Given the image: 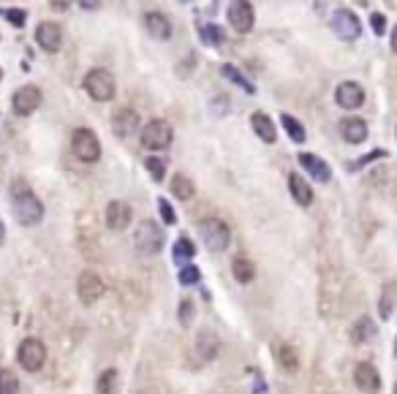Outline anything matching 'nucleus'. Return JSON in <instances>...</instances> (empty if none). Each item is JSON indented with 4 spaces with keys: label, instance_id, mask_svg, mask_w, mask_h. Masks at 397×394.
<instances>
[{
    "label": "nucleus",
    "instance_id": "a878e982",
    "mask_svg": "<svg viewBox=\"0 0 397 394\" xmlns=\"http://www.w3.org/2000/svg\"><path fill=\"white\" fill-rule=\"evenodd\" d=\"M171 256H174V261H177V264H185V261H191V258L196 256V247H193V242H191L188 236H180V239L174 242Z\"/></svg>",
    "mask_w": 397,
    "mask_h": 394
},
{
    "label": "nucleus",
    "instance_id": "5701e85b",
    "mask_svg": "<svg viewBox=\"0 0 397 394\" xmlns=\"http://www.w3.org/2000/svg\"><path fill=\"white\" fill-rule=\"evenodd\" d=\"M169 188H171V196H177L180 201H188V199H193V193H196V185H193L191 177H185V174H174Z\"/></svg>",
    "mask_w": 397,
    "mask_h": 394
},
{
    "label": "nucleus",
    "instance_id": "dca6fc26",
    "mask_svg": "<svg viewBox=\"0 0 397 394\" xmlns=\"http://www.w3.org/2000/svg\"><path fill=\"white\" fill-rule=\"evenodd\" d=\"M131 215H134L131 207H128L125 201H120V199H115V201L106 204V226H109L112 232H123V229H128Z\"/></svg>",
    "mask_w": 397,
    "mask_h": 394
},
{
    "label": "nucleus",
    "instance_id": "e433bc0d",
    "mask_svg": "<svg viewBox=\"0 0 397 394\" xmlns=\"http://www.w3.org/2000/svg\"><path fill=\"white\" fill-rule=\"evenodd\" d=\"M191 310H193V305H191V302H182V305H180V321H182L185 326L191 323Z\"/></svg>",
    "mask_w": 397,
    "mask_h": 394
},
{
    "label": "nucleus",
    "instance_id": "423d86ee",
    "mask_svg": "<svg viewBox=\"0 0 397 394\" xmlns=\"http://www.w3.org/2000/svg\"><path fill=\"white\" fill-rule=\"evenodd\" d=\"M329 27H332V30L337 33V38H343V41H354V38L362 33V25H359L357 14L348 11V8H335L332 16H329Z\"/></svg>",
    "mask_w": 397,
    "mask_h": 394
},
{
    "label": "nucleus",
    "instance_id": "cd10ccee",
    "mask_svg": "<svg viewBox=\"0 0 397 394\" xmlns=\"http://www.w3.org/2000/svg\"><path fill=\"white\" fill-rule=\"evenodd\" d=\"M221 74L229 79V82H234L237 87H242L245 93H256V87H253V84H250L248 79L242 77V71H239V69H234L232 63H224V66H221Z\"/></svg>",
    "mask_w": 397,
    "mask_h": 394
},
{
    "label": "nucleus",
    "instance_id": "b1692460",
    "mask_svg": "<svg viewBox=\"0 0 397 394\" xmlns=\"http://www.w3.org/2000/svg\"><path fill=\"white\" fill-rule=\"evenodd\" d=\"M95 394H120V373L117 370H104L98 378Z\"/></svg>",
    "mask_w": 397,
    "mask_h": 394
},
{
    "label": "nucleus",
    "instance_id": "bb28decb",
    "mask_svg": "<svg viewBox=\"0 0 397 394\" xmlns=\"http://www.w3.org/2000/svg\"><path fill=\"white\" fill-rule=\"evenodd\" d=\"M280 123H283V128H286V134L291 136V142H305V128H302V123L297 120V117H291V114H280Z\"/></svg>",
    "mask_w": 397,
    "mask_h": 394
},
{
    "label": "nucleus",
    "instance_id": "f257e3e1",
    "mask_svg": "<svg viewBox=\"0 0 397 394\" xmlns=\"http://www.w3.org/2000/svg\"><path fill=\"white\" fill-rule=\"evenodd\" d=\"M11 199H14V215L22 226H36L44 218V204L41 199L30 190L25 180H14L11 185Z\"/></svg>",
    "mask_w": 397,
    "mask_h": 394
},
{
    "label": "nucleus",
    "instance_id": "79ce46f5",
    "mask_svg": "<svg viewBox=\"0 0 397 394\" xmlns=\"http://www.w3.org/2000/svg\"><path fill=\"white\" fill-rule=\"evenodd\" d=\"M395 394H397V384H395Z\"/></svg>",
    "mask_w": 397,
    "mask_h": 394
},
{
    "label": "nucleus",
    "instance_id": "0eeeda50",
    "mask_svg": "<svg viewBox=\"0 0 397 394\" xmlns=\"http://www.w3.org/2000/svg\"><path fill=\"white\" fill-rule=\"evenodd\" d=\"M142 145L147 150H166L171 145V125L166 120H150L145 128H142Z\"/></svg>",
    "mask_w": 397,
    "mask_h": 394
},
{
    "label": "nucleus",
    "instance_id": "412c9836",
    "mask_svg": "<svg viewBox=\"0 0 397 394\" xmlns=\"http://www.w3.org/2000/svg\"><path fill=\"white\" fill-rule=\"evenodd\" d=\"M300 163L308 169L311 177H316L318 182H329V177H332L329 163H324L318 156H313V153H300Z\"/></svg>",
    "mask_w": 397,
    "mask_h": 394
},
{
    "label": "nucleus",
    "instance_id": "c756f323",
    "mask_svg": "<svg viewBox=\"0 0 397 394\" xmlns=\"http://www.w3.org/2000/svg\"><path fill=\"white\" fill-rule=\"evenodd\" d=\"M0 394H19V381L11 370H0Z\"/></svg>",
    "mask_w": 397,
    "mask_h": 394
},
{
    "label": "nucleus",
    "instance_id": "58836bf2",
    "mask_svg": "<svg viewBox=\"0 0 397 394\" xmlns=\"http://www.w3.org/2000/svg\"><path fill=\"white\" fill-rule=\"evenodd\" d=\"M392 49H395V55H397V25H395V33H392Z\"/></svg>",
    "mask_w": 397,
    "mask_h": 394
},
{
    "label": "nucleus",
    "instance_id": "c9c22d12",
    "mask_svg": "<svg viewBox=\"0 0 397 394\" xmlns=\"http://www.w3.org/2000/svg\"><path fill=\"white\" fill-rule=\"evenodd\" d=\"M376 158H384V150H376V153H370V156L359 158V160H354V163H348L346 169H348V171H357V169H362L365 163H370V160H376Z\"/></svg>",
    "mask_w": 397,
    "mask_h": 394
},
{
    "label": "nucleus",
    "instance_id": "39448f33",
    "mask_svg": "<svg viewBox=\"0 0 397 394\" xmlns=\"http://www.w3.org/2000/svg\"><path fill=\"white\" fill-rule=\"evenodd\" d=\"M71 150L82 163H95L101 158V142L90 128H77L71 136Z\"/></svg>",
    "mask_w": 397,
    "mask_h": 394
},
{
    "label": "nucleus",
    "instance_id": "aec40b11",
    "mask_svg": "<svg viewBox=\"0 0 397 394\" xmlns=\"http://www.w3.org/2000/svg\"><path fill=\"white\" fill-rule=\"evenodd\" d=\"M289 190H291V196H294V201H297L300 207H311V201H313V188L308 185L305 177L289 174Z\"/></svg>",
    "mask_w": 397,
    "mask_h": 394
},
{
    "label": "nucleus",
    "instance_id": "6e6552de",
    "mask_svg": "<svg viewBox=\"0 0 397 394\" xmlns=\"http://www.w3.org/2000/svg\"><path fill=\"white\" fill-rule=\"evenodd\" d=\"M163 239H166L163 229L156 221H142L139 229H136V236H134V242H136V247L142 253H158L160 247H163Z\"/></svg>",
    "mask_w": 397,
    "mask_h": 394
},
{
    "label": "nucleus",
    "instance_id": "2eb2a0df",
    "mask_svg": "<svg viewBox=\"0 0 397 394\" xmlns=\"http://www.w3.org/2000/svg\"><path fill=\"white\" fill-rule=\"evenodd\" d=\"M253 22H256V14H253V5H250V3H232V5H229V25H232L237 33H250V30H253Z\"/></svg>",
    "mask_w": 397,
    "mask_h": 394
},
{
    "label": "nucleus",
    "instance_id": "20e7f679",
    "mask_svg": "<svg viewBox=\"0 0 397 394\" xmlns=\"http://www.w3.org/2000/svg\"><path fill=\"white\" fill-rule=\"evenodd\" d=\"M16 362L27 370V373H38L47 362V345L38 340V337H27L19 343L16 348Z\"/></svg>",
    "mask_w": 397,
    "mask_h": 394
},
{
    "label": "nucleus",
    "instance_id": "2f4dec72",
    "mask_svg": "<svg viewBox=\"0 0 397 394\" xmlns=\"http://www.w3.org/2000/svg\"><path fill=\"white\" fill-rule=\"evenodd\" d=\"M180 283L182 286H193V283H199V278H202V272H199V267H191V264H185L182 269H180Z\"/></svg>",
    "mask_w": 397,
    "mask_h": 394
},
{
    "label": "nucleus",
    "instance_id": "37998d69",
    "mask_svg": "<svg viewBox=\"0 0 397 394\" xmlns=\"http://www.w3.org/2000/svg\"><path fill=\"white\" fill-rule=\"evenodd\" d=\"M0 77H3V71H0Z\"/></svg>",
    "mask_w": 397,
    "mask_h": 394
},
{
    "label": "nucleus",
    "instance_id": "f8f14e48",
    "mask_svg": "<svg viewBox=\"0 0 397 394\" xmlns=\"http://www.w3.org/2000/svg\"><path fill=\"white\" fill-rule=\"evenodd\" d=\"M337 131H340L343 142H348V145H362L368 139V123L362 117H354V114L343 117L337 123Z\"/></svg>",
    "mask_w": 397,
    "mask_h": 394
},
{
    "label": "nucleus",
    "instance_id": "473e14b6",
    "mask_svg": "<svg viewBox=\"0 0 397 394\" xmlns=\"http://www.w3.org/2000/svg\"><path fill=\"white\" fill-rule=\"evenodd\" d=\"M145 166H147V171H150V177L158 182V180H163V174H166V163L160 160V158L150 156L147 160H145Z\"/></svg>",
    "mask_w": 397,
    "mask_h": 394
},
{
    "label": "nucleus",
    "instance_id": "6ab92c4d",
    "mask_svg": "<svg viewBox=\"0 0 397 394\" xmlns=\"http://www.w3.org/2000/svg\"><path fill=\"white\" fill-rule=\"evenodd\" d=\"M250 125H253L256 136H258L264 145H275V139H278V131H275V123L269 120V114H264V112H256V114L250 117Z\"/></svg>",
    "mask_w": 397,
    "mask_h": 394
},
{
    "label": "nucleus",
    "instance_id": "1a4fd4ad",
    "mask_svg": "<svg viewBox=\"0 0 397 394\" xmlns=\"http://www.w3.org/2000/svg\"><path fill=\"white\" fill-rule=\"evenodd\" d=\"M11 106H14V112H16L19 117L33 114V112L41 106V90H38L36 84H25V87H19V90L14 93V98H11Z\"/></svg>",
    "mask_w": 397,
    "mask_h": 394
},
{
    "label": "nucleus",
    "instance_id": "393cba45",
    "mask_svg": "<svg viewBox=\"0 0 397 394\" xmlns=\"http://www.w3.org/2000/svg\"><path fill=\"white\" fill-rule=\"evenodd\" d=\"M232 272H234V280H237V283H250V280L256 278L253 261H250V258H242V256H237V258L232 261Z\"/></svg>",
    "mask_w": 397,
    "mask_h": 394
},
{
    "label": "nucleus",
    "instance_id": "4be33fe9",
    "mask_svg": "<svg viewBox=\"0 0 397 394\" xmlns=\"http://www.w3.org/2000/svg\"><path fill=\"white\" fill-rule=\"evenodd\" d=\"M373 337H376V323H373V318L362 315V318L351 326V340H354L357 345H365V343H370Z\"/></svg>",
    "mask_w": 397,
    "mask_h": 394
},
{
    "label": "nucleus",
    "instance_id": "7ed1b4c3",
    "mask_svg": "<svg viewBox=\"0 0 397 394\" xmlns=\"http://www.w3.org/2000/svg\"><path fill=\"white\" fill-rule=\"evenodd\" d=\"M84 93H87L93 101H98V103L112 101V98H115V77H112L106 69H93V71H87V77H84Z\"/></svg>",
    "mask_w": 397,
    "mask_h": 394
},
{
    "label": "nucleus",
    "instance_id": "4468645a",
    "mask_svg": "<svg viewBox=\"0 0 397 394\" xmlns=\"http://www.w3.org/2000/svg\"><path fill=\"white\" fill-rule=\"evenodd\" d=\"M36 41H38L41 49L58 52L60 44H63V30H60V25H58V22H41V25L36 27Z\"/></svg>",
    "mask_w": 397,
    "mask_h": 394
},
{
    "label": "nucleus",
    "instance_id": "c85d7f7f",
    "mask_svg": "<svg viewBox=\"0 0 397 394\" xmlns=\"http://www.w3.org/2000/svg\"><path fill=\"white\" fill-rule=\"evenodd\" d=\"M199 33H202V41H204V44H210V47H221V44L226 41L224 30H221V27H215V25H202V27H199Z\"/></svg>",
    "mask_w": 397,
    "mask_h": 394
},
{
    "label": "nucleus",
    "instance_id": "a211bd4d",
    "mask_svg": "<svg viewBox=\"0 0 397 394\" xmlns=\"http://www.w3.org/2000/svg\"><path fill=\"white\" fill-rule=\"evenodd\" d=\"M145 27H147V33H150L153 38H158V41H166V38L171 36V22H169V16L160 14V11H147V14H145Z\"/></svg>",
    "mask_w": 397,
    "mask_h": 394
},
{
    "label": "nucleus",
    "instance_id": "ea45409f",
    "mask_svg": "<svg viewBox=\"0 0 397 394\" xmlns=\"http://www.w3.org/2000/svg\"><path fill=\"white\" fill-rule=\"evenodd\" d=\"M3 239H5V226H3V221H0V245H3Z\"/></svg>",
    "mask_w": 397,
    "mask_h": 394
},
{
    "label": "nucleus",
    "instance_id": "9d476101",
    "mask_svg": "<svg viewBox=\"0 0 397 394\" xmlns=\"http://www.w3.org/2000/svg\"><path fill=\"white\" fill-rule=\"evenodd\" d=\"M77 294H80V302L82 305H95L104 294V283L98 278V272L93 269H84L77 280Z\"/></svg>",
    "mask_w": 397,
    "mask_h": 394
},
{
    "label": "nucleus",
    "instance_id": "f704fd0d",
    "mask_svg": "<svg viewBox=\"0 0 397 394\" xmlns=\"http://www.w3.org/2000/svg\"><path fill=\"white\" fill-rule=\"evenodd\" d=\"M158 210H160V218H163V223H166V226L177 223V215H174V210H171V204H169L166 199H158Z\"/></svg>",
    "mask_w": 397,
    "mask_h": 394
},
{
    "label": "nucleus",
    "instance_id": "72a5a7b5",
    "mask_svg": "<svg viewBox=\"0 0 397 394\" xmlns=\"http://www.w3.org/2000/svg\"><path fill=\"white\" fill-rule=\"evenodd\" d=\"M5 14V19L14 25V27H25V19H27V14L22 11V8H8V11H3Z\"/></svg>",
    "mask_w": 397,
    "mask_h": 394
},
{
    "label": "nucleus",
    "instance_id": "f03ea898",
    "mask_svg": "<svg viewBox=\"0 0 397 394\" xmlns=\"http://www.w3.org/2000/svg\"><path fill=\"white\" fill-rule=\"evenodd\" d=\"M199 236H202V242H204L207 250L221 253L232 242V229L221 218H204V221H199Z\"/></svg>",
    "mask_w": 397,
    "mask_h": 394
},
{
    "label": "nucleus",
    "instance_id": "4c0bfd02",
    "mask_svg": "<svg viewBox=\"0 0 397 394\" xmlns=\"http://www.w3.org/2000/svg\"><path fill=\"white\" fill-rule=\"evenodd\" d=\"M370 22H373L376 33H384V27H387V19H384L381 14H373V16H370Z\"/></svg>",
    "mask_w": 397,
    "mask_h": 394
},
{
    "label": "nucleus",
    "instance_id": "9b49d317",
    "mask_svg": "<svg viewBox=\"0 0 397 394\" xmlns=\"http://www.w3.org/2000/svg\"><path fill=\"white\" fill-rule=\"evenodd\" d=\"M335 101H337V106H343V109H359L362 103H365V90H362V84H357V82H340L337 84V90H335Z\"/></svg>",
    "mask_w": 397,
    "mask_h": 394
},
{
    "label": "nucleus",
    "instance_id": "a19ab883",
    "mask_svg": "<svg viewBox=\"0 0 397 394\" xmlns=\"http://www.w3.org/2000/svg\"><path fill=\"white\" fill-rule=\"evenodd\" d=\"M395 356H397V340H395Z\"/></svg>",
    "mask_w": 397,
    "mask_h": 394
},
{
    "label": "nucleus",
    "instance_id": "ddd939ff",
    "mask_svg": "<svg viewBox=\"0 0 397 394\" xmlns=\"http://www.w3.org/2000/svg\"><path fill=\"white\" fill-rule=\"evenodd\" d=\"M139 131V114L134 109H120L115 117H112V134L120 136V139H131L134 134Z\"/></svg>",
    "mask_w": 397,
    "mask_h": 394
},
{
    "label": "nucleus",
    "instance_id": "f3484780",
    "mask_svg": "<svg viewBox=\"0 0 397 394\" xmlns=\"http://www.w3.org/2000/svg\"><path fill=\"white\" fill-rule=\"evenodd\" d=\"M354 381H357V386H359L365 394H376L378 389H381V375H378V370H376L370 362L357 365V370H354Z\"/></svg>",
    "mask_w": 397,
    "mask_h": 394
},
{
    "label": "nucleus",
    "instance_id": "7c9ffc66",
    "mask_svg": "<svg viewBox=\"0 0 397 394\" xmlns=\"http://www.w3.org/2000/svg\"><path fill=\"white\" fill-rule=\"evenodd\" d=\"M280 365H283L289 373H294V370L300 367L297 354H294V348H291V345H280Z\"/></svg>",
    "mask_w": 397,
    "mask_h": 394
}]
</instances>
